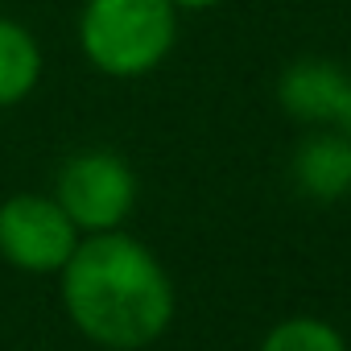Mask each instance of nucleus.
Here are the masks:
<instances>
[{"label": "nucleus", "instance_id": "obj_1", "mask_svg": "<svg viewBox=\"0 0 351 351\" xmlns=\"http://www.w3.org/2000/svg\"><path fill=\"white\" fill-rule=\"evenodd\" d=\"M58 298L71 326L91 347L149 351L178 314L169 269L124 228L79 240L58 273Z\"/></svg>", "mask_w": 351, "mask_h": 351}, {"label": "nucleus", "instance_id": "obj_2", "mask_svg": "<svg viewBox=\"0 0 351 351\" xmlns=\"http://www.w3.org/2000/svg\"><path fill=\"white\" fill-rule=\"evenodd\" d=\"M178 42V9L169 0H83L79 50L108 79L153 75Z\"/></svg>", "mask_w": 351, "mask_h": 351}, {"label": "nucleus", "instance_id": "obj_3", "mask_svg": "<svg viewBox=\"0 0 351 351\" xmlns=\"http://www.w3.org/2000/svg\"><path fill=\"white\" fill-rule=\"evenodd\" d=\"M58 207L71 215V223L83 236L95 232H116L128 223V215L136 211V169L112 153V149H83L75 157H66L54 173V191Z\"/></svg>", "mask_w": 351, "mask_h": 351}, {"label": "nucleus", "instance_id": "obj_4", "mask_svg": "<svg viewBox=\"0 0 351 351\" xmlns=\"http://www.w3.org/2000/svg\"><path fill=\"white\" fill-rule=\"evenodd\" d=\"M83 232L54 195H9L0 203V261L25 277H58Z\"/></svg>", "mask_w": 351, "mask_h": 351}, {"label": "nucleus", "instance_id": "obj_5", "mask_svg": "<svg viewBox=\"0 0 351 351\" xmlns=\"http://www.w3.org/2000/svg\"><path fill=\"white\" fill-rule=\"evenodd\" d=\"M277 104L285 116L310 128H339L351 136V71L322 62V58H298L277 79Z\"/></svg>", "mask_w": 351, "mask_h": 351}, {"label": "nucleus", "instance_id": "obj_6", "mask_svg": "<svg viewBox=\"0 0 351 351\" xmlns=\"http://www.w3.org/2000/svg\"><path fill=\"white\" fill-rule=\"evenodd\" d=\"M293 186L314 203H339L351 195V136L339 128H314L289 157Z\"/></svg>", "mask_w": 351, "mask_h": 351}, {"label": "nucleus", "instance_id": "obj_7", "mask_svg": "<svg viewBox=\"0 0 351 351\" xmlns=\"http://www.w3.org/2000/svg\"><path fill=\"white\" fill-rule=\"evenodd\" d=\"M42 46L38 38L9 21V17H0V108H17L21 99H29L42 83Z\"/></svg>", "mask_w": 351, "mask_h": 351}, {"label": "nucleus", "instance_id": "obj_8", "mask_svg": "<svg viewBox=\"0 0 351 351\" xmlns=\"http://www.w3.org/2000/svg\"><path fill=\"white\" fill-rule=\"evenodd\" d=\"M256 351H351L347 335L318 314H289L273 322Z\"/></svg>", "mask_w": 351, "mask_h": 351}, {"label": "nucleus", "instance_id": "obj_9", "mask_svg": "<svg viewBox=\"0 0 351 351\" xmlns=\"http://www.w3.org/2000/svg\"><path fill=\"white\" fill-rule=\"evenodd\" d=\"M178 13H207V9H215V5H223V0H169Z\"/></svg>", "mask_w": 351, "mask_h": 351}, {"label": "nucleus", "instance_id": "obj_10", "mask_svg": "<svg viewBox=\"0 0 351 351\" xmlns=\"http://www.w3.org/2000/svg\"><path fill=\"white\" fill-rule=\"evenodd\" d=\"M95 351H128V347H95Z\"/></svg>", "mask_w": 351, "mask_h": 351}]
</instances>
